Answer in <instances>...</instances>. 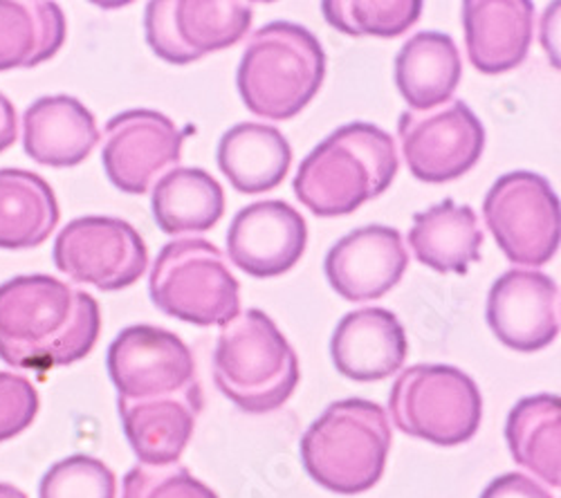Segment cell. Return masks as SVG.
Listing matches in <instances>:
<instances>
[{
  "mask_svg": "<svg viewBox=\"0 0 561 498\" xmlns=\"http://www.w3.org/2000/svg\"><path fill=\"white\" fill-rule=\"evenodd\" d=\"M321 12L337 32L348 36L396 38L423 14L420 0H325Z\"/></svg>",
  "mask_w": 561,
  "mask_h": 498,
  "instance_id": "28",
  "label": "cell"
},
{
  "mask_svg": "<svg viewBox=\"0 0 561 498\" xmlns=\"http://www.w3.org/2000/svg\"><path fill=\"white\" fill-rule=\"evenodd\" d=\"M409 252L402 234L385 224H368L325 254L323 271L331 288L351 303L378 301L391 292L404 277Z\"/></svg>",
  "mask_w": 561,
  "mask_h": 498,
  "instance_id": "16",
  "label": "cell"
},
{
  "mask_svg": "<svg viewBox=\"0 0 561 498\" xmlns=\"http://www.w3.org/2000/svg\"><path fill=\"white\" fill-rule=\"evenodd\" d=\"M149 292L158 310L194 326H225L241 312V286L205 239H175L158 254Z\"/></svg>",
  "mask_w": 561,
  "mask_h": 498,
  "instance_id": "6",
  "label": "cell"
},
{
  "mask_svg": "<svg viewBox=\"0 0 561 498\" xmlns=\"http://www.w3.org/2000/svg\"><path fill=\"white\" fill-rule=\"evenodd\" d=\"M0 498H27L19 487L8 485V483H0Z\"/></svg>",
  "mask_w": 561,
  "mask_h": 498,
  "instance_id": "34",
  "label": "cell"
},
{
  "mask_svg": "<svg viewBox=\"0 0 561 498\" xmlns=\"http://www.w3.org/2000/svg\"><path fill=\"white\" fill-rule=\"evenodd\" d=\"M98 142L95 117L75 97H41L23 115L25 153L43 166H77Z\"/></svg>",
  "mask_w": 561,
  "mask_h": 498,
  "instance_id": "20",
  "label": "cell"
},
{
  "mask_svg": "<svg viewBox=\"0 0 561 498\" xmlns=\"http://www.w3.org/2000/svg\"><path fill=\"white\" fill-rule=\"evenodd\" d=\"M117 480L111 467L92 456H70L45 472L38 498H115Z\"/></svg>",
  "mask_w": 561,
  "mask_h": 498,
  "instance_id": "29",
  "label": "cell"
},
{
  "mask_svg": "<svg viewBox=\"0 0 561 498\" xmlns=\"http://www.w3.org/2000/svg\"><path fill=\"white\" fill-rule=\"evenodd\" d=\"M396 140L368 121H353L314 147L295 175V194L314 216L335 218L382 196L398 175Z\"/></svg>",
  "mask_w": 561,
  "mask_h": 498,
  "instance_id": "2",
  "label": "cell"
},
{
  "mask_svg": "<svg viewBox=\"0 0 561 498\" xmlns=\"http://www.w3.org/2000/svg\"><path fill=\"white\" fill-rule=\"evenodd\" d=\"M61 218L57 196L45 179L25 169H0V250L43 245Z\"/></svg>",
  "mask_w": 561,
  "mask_h": 498,
  "instance_id": "24",
  "label": "cell"
},
{
  "mask_svg": "<svg viewBox=\"0 0 561 498\" xmlns=\"http://www.w3.org/2000/svg\"><path fill=\"white\" fill-rule=\"evenodd\" d=\"M66 16L45 0H0V72L36 68L66 43Z\"/></svg>",
  "mask_w": 561,
  "mask_h": 498,
  "instance_id": "25",
  "label": "cell"
},
{
  "mask_svg": "<svg viewBox=\"0 0 561 498\" xmlns=\"http://www.w3.org/2000/svg\"><path fill=\"white\" fill-rule=\"evenodd\" d=\"M308 243L304 216L284 200L243 207L227 232L229 260L254 279H274L293 269Z\"/></svg>",
  "mask_w": 561,
  "mask_h": 498,
  "instance_id": "15",
  "label": "cell"
},
{
  "mask_svg": "<svg viewBox=\"0 0 561 498\" xmlns=\"http://www.w3.org/2000/svg\"><path fill=\"white\" fill-rule=\"evenodd\" d=\"M492 333L512 350L535 352L559 335V286L543 271L514 267L499 277L485 308Z\"/></svg>",
  "mask_w": 561,
  "mask_h": 498,
  "instance_id": "14",
  "label": "cell"
},
{
  "mask_svg": "<svg viewBox=\"0 0 561 498\" xmlns=\"http://www.w3.org/2000/svg\"><path fill=\"white\" fill-rule=\"evenodd\" d=\"M512 459L543 483L561 485V399L533 395L517 402L505 422Z\"/></svg>",
  "mask_w": 561,
  "mask_h": 498,
  "instance_id": "27",
  "label": "cell"
},
{
  "mask_svg": "<svg viewBox=\"0 0 561 498\" xmlns=\"http://www.w3.org/2000/svg\"><path fill=\"white\" fill-rule=\"evenodd\" d=\"M483 239L477 211L451 198L413 213L409 230V247L415 258L440 275H467L470 265L481 260Z\"/></svg>",
  "mask_w": 561,
  "mask_h": 498,
  "instance_id": "22",
  "label": "cell"
},
{
  "mask_svg": "<svg viewBox=\"0 0 561 498\" xmlns=\"http://www.w3.org/2000/svg\"><path fill=\"white\" fill-rule=\"evenodd\" d=\"M19 138V119L12 102L0 95V153L14 147Z\"/></svg>",
  "mask_w": 561,
  "mask_h": 498,
  "instance_id": "33",
  "label": "cell"
},
{
  "mask_svg": "<svg viewBox=\"0 0 561 498\" xmlns=\"http://www.w3.org/2000/svg\"><path fill=\"white\" fill-rule=\"evenodd\" d=\"M55 265L75 283L102 292L124 290L142 279L149 250L133 224L111 216L68 222L55 241Z\"/></svg>",
  "mask_w": 561,
  "mask_h": 498,
  "instance_id": "9",
  "label": "cell"
},
{
  "mask_svg": "<svg viewBox=\"0 0 561 498\" xmlns=\"http://www.w3.org/2000/svg\"><path fill=\"white\" fill-rule=\"evenodd\" d=\"M124 433L142 465H175L190 444L203 409L201 389L149 397L117 399Z\"/></svg>",
  "mask_w": 561,
  "mask_h": 498,
  "instance_id": "19",
  "label": "cell"
},
{
  "mask_svg": "<svg viewBox=\"0 0 561 498\" xmlns=\"http://www.w3.org/2000/svg\"><path fill=\"white\" fill-rule=\"evenodd\" d=\"M398 135L411 175L430 185L451 183L472 171L485 149V128L462 100L432 111H404Z\"/></svg>",
  "mask_w": 561,
  "mask_h": 498,
  "instance_id": "10",
  "label": "cell"
},
{
  "mask_svg": "<svg viewBox=\"0 0 561 498\" xmlns=\"http://www.w3.org/2000/svg\"><path fill=\"white\" fill-rule=\"evenodd\" d=\"M216 160L233 189L254 196L284 183L293 164V149L278 128L243 121L222 135Z\"/></svg>",
  "mask_w": 561,
  "mask_h": 498,
  "instance_id": "21",
  "label": "cell"
},
{
  "mask_svg": "<svg viewBox=\"0 0 561 498\" xmlns=\"http://www.w3.org/2000/svg\"><path fill=\"white\" fill-rule=\"evenodd\" d=\"M483 218L501 252L514 265H546L559 250V198L539 173L501 175L485 196Z\"/></svg>",
  "mask_w": 561,
  "mask_h": 498,
  "instance_id": "8",
  "label": "cell"
},
{
  "mask_svg": "<svg viewBox=\"0 0 561 498\" xmlns=\"http://www.w3.org/2000/svg\"><path fill=\"white\" fill-rule=\"evenodd\" d=\"M102 312L95 297L48 275L0 286V359L23 371L70 367L98 344Z\"/></svg>",
  "mask_w": 561,
  "mask_h": 498,
  "instance_id": "1",
  "label": "cell"
},
{
  "mask_svg": "<svg viewBox=\"0 0 561 498\" xmlns=\"http://www.w3.org/2000/svg\"><path fill=\"white\" fill-rule=\"evenodd\" d=\"M299 359L263 310H245L220 326L214 350L218 391L248 414L284 406L299 384Z\"/></svg>",
  "mask_w": 561,
  "mask_h": 498,
  "instance_id": "5",
  "label": "cell"
},
{
  "mask_svg": "<svg viewBox=\"0 0 561 498\" xmlns=\"http://www.w3.org/2000/svg\"><path fill=\"white\" fill-rule=\"evenodd\" d=\"M481 498H552L537 480L524 474H503L494 478L481 494Z\"/></svg>",
  "mask_w": 561,
  "mask_h": 498,
  "instance_id": "32",
  "label": "cell"
},
{
  "mask_svg": "<svg viewBox=\"0 0 561 498\" xmlns=\"http://www.w3.org/2000/svg\"><path fill=\"white\" fill-rule=\"evenodd\" d=\"M252 19V8L239 0H153L145 12V32L156 57L186 66L237 45Z\"/></svg>",
  "mask_w": 561,
  "mask_h": 498,
  "instance_id": "11",
  "label": "cell"
},
{
  "mask_svg": "<svg viewBox=\"0 0 561 498\" xmlns=\"http://www.w3.org/2000/svg\"><path fill=\"white\" fill-rule=\"evenodd\" d=\"M389 409L402 433L438 447H456L477 436L483 397L477 382L460 369L415 364L396 380Z\"/></svg>",
  "mask_w": 561,
  "mask_h": 498,
  "instance_id": "7",
  "label": "cell"
},
{
  "mask_svg": "<svg viewBox=\"0 0 561 498\" xmlns=\"http://www.w3.org/2000/svg\"><path fill=\"white\" fill-rule=\"evenodd\" d=\"M337 373L355 382H378L398 373L409 355L404 326L391 310L362 308L342 316L331 341Z\"/></svg>",
  "mask_w": 561,
  "mask_h": 498,
  "instance_id": "18",
  "label": "cell"
},
{
  "mask_svg": "<svg viewBox=\"0 0 561 498\" xmlns=\"http://www.w3.org/2000/svg\"><path fill=\"white\" fill-rule=\"evenodd\" d=\"M325 77V53L304 25L274 21L248 40L237 85L250 113L286 121L297 117L319 93Z\"/></svg>",
  "mask_w": 561,
  "mask_h": 498,
  "instance_id": "4",
  "label": "cell"
},
{
  "mask_svg": "<svg viewBox=\"0 0 561 498\" xmlns=\"http://www.w3.org/2000/svg\"><path fill=\"white\" fill-rule=\"evenodd\" d=\"M299 449L308 476L321 487L344 496L368 491L387 467L389 416L370 399L333 402L304 433Z\"/></svg>",
  "mask_w": 561,
  "mask_h": 498,
  "instance_id": "3",
  "label": "cell"
},
{
  "mask_svg": "<svg viewBox=\"0 0 561 498\" xmlns=\"http://www.w3.org/2000/svg\"><path fill=\"white\" fill-rule=\"evenodd\" d=\"M36 386L16 373H0V444L23 433L38 414Z\"/></svg>",
  "mask_w": 561,
  "mask_h": 498,
  "instance_id": "31",
  "label": "cell"
},
{
  "mask_svg": "<svg viewBox=\"0 0 561 498\" xmlns=\"http://www.w3.org/2000/svg\"><path fill=\"white\" fill-rule=\"evenodd\" d=\"M460 77V53L454 38L443 32H417L396 57V85L417 113L447 104Z\"/></svg>",
  "mask_w": 561,
  "mask_h": 498,
  "instance_id": "23",
  "label": "cell"
},
{
  "mask_svg": "<svg viewBox=\"0 0 561 498\" xmlns=\"http://www.w3.org/2000/svg\"><path fill=\"white\" fill-rule=\"evenodd\" d=\"M106 367L122 399H149L201 389L192 348L158 326H130L108 346Z\"/></svg>",
  "mask_w": 561,
  "mask_h": 498,
  "instance_id": "12",
  "label": "cell"
},
{
  "mask_svg": "<svg viewBox=\"0 0 561 498\" xmlns=\"http://www.w3.org/2000/svg\"><path fill=\"white\" fill-rule=\"evenodd\" d=\"M122 498H218L182 465H137L124 476Z\"/></svg>",
  "mask_w": 561,
  "mask_h": 498,
  "instance_id": "30",
  "label": "cell"
},
{
  "mask_svg": "<svg viewBox=\"0 0 561 498\" xmlns=\"http://www.w3.org/2000/svg\"><path fill=\"white\" fill-rule=\"evenodd\" d=\"M184 132L158 111H126L104 130L102 164L111 183L130 196L149 194L158 179L178 169Z\"/></svg>",
  "mask_w": 561,
  "mask_h": 498,
  "instance_id": "13",
  "label": "cell"
},
{
  "mask_svg": "<svg viewBox=\"0 0 561 498\" xmlns=\"http://www.w3.org/2000/svg\"><path fill=\"white\" fill-rule=\"evenodd\" d=\"M467 57L483 74L519 68L535 34L530 0H467L460 8Z\"/></svg>",
  "mask_w": 561,
  "mask_h": 498,
  "instance_id": "17",
  "label": "cell"
},
{
  "mask_svg": "<svg viewBox=\"0 0 561 498\" xmlns=\"http://www.w3.org/2000/svg\"><path fill=\"white\" fill-rule=\"evenodd\" d=\"M153 218L169 236L209 232L225 213L218 179L203 169L180 166L162 175L151 196Z\"/></svg>",
  "mask_w": 561,
  "mask_h": 498,
  "instance_id": "26",
  "label": "cell"
}]
</instances>
